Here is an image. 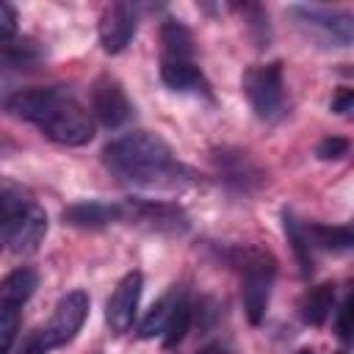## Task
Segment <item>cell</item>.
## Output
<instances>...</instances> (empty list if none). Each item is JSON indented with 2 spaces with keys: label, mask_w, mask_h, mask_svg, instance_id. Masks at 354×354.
<instances>
[{
  "label": "cell",
  "mask_w": 354,
  "mask_h": 354,
  "mask_svg": "<svg viewBox=\"0 0 354 354\" xmlns=\"http://www.w3.org/2000/svg\"><path fill=\"white\" fill-rule=\"evenodd\" d=\"M238 268H241V299L249 324H260L266 318V307L271 299L274 285V257L260 249H238Z\"/></svg>",
  "instance_id": "3"
},
{
  "label": "cell",
  "mask_w": 354,
  "mask_h": 354,
  "mask_svg": "<svg viewBox=\"0 0 354 354\" xmlns=\"http://www.w3.org/2000/svg\"><path fill=\"white\" fill-rule=\"evenodd\" d=\"M141 274L138 271H130L119 279V285L113 288L108 304H105V321L111 326V332L122 335L133 326L136 321V310H138V299H141Z\"/></svg>",
  "instance_id": "8"
},
{
  "label": "cell",
  "mask_w": 354,
  "mask_h": 354,
  "mask_svg": "<svg viewBox=\"0 0 354 354\" xmlns=\"http://www.w3.org/2000/svg\"><path fill=\"white\" fill-rule=\"evenodd\" d=\"M351 299H346L343 304H340V310H337V335L343 337V340H348V335H351Z\"/></svg>",
  "instance_id": "25"
},
{
  "label": "cell",
  "mask_w": 354,
  "mask_h": 354,
  "mask_svg": "<svg viewBox=\"0 0 354 354\" xmlns=\"http://www.w3.org/2000/svg\"><path fill=\"white\" fill-rule=\"evenodd\" d=\"M64 221L72 227H105L111 221H122V205L113 202H75L64 210Z\"/></svg>",
  "instance_id": "11"
},
{
  "label": "cell",
  "mask_w": 354,
  "mask_h": 354,
  "mask_svg": "<svg viewBox=\"0 0 354 354\" xmlns=\"http://www.w3.org/2000/svg\"><path fill=\"white\" fill-rule=\"evenodd\" d=\"M160 80L171 88V91H185V94H207V80L199 72V66H194L191 61H171L163 58L160 64Z\"/></svg>",
  "instance_id": "12"
},
{
  "label": "cell",
  "mask_w": 354,
  "mask_h": 354,
  "mask_svg": "<svg viewBox=\"0 0 354 354\" xmlns=\"http://www.w3.org/2000/svg\"><path fill=\"white\" fill-rule=\"evenodd\" d=\"M282 221H285L288 243L293 246L296 260H299V266H301V274H310V268H313V254H310V241H307L304 227L299 224V218H296L290 210H285V213H282Z\"/></svg>",
  "instance_id": "19"
},
{
  "label": "cell",
  "mask_w": 354,
  "mask_h": 354,
  "mask_svg": "<svg viewBox=\"0 0 354 354\" xmlns=\"http://www.w3.org/2000/svg\"><path fill=\"white\" fill-rule=\"evenodd\" d=\"M354 105V91L351 88H340L335 97H332V111L335 113H348Z\"/></svg>",
  "instance_id": "26"
},
{
  "label": "cell",
  "mask_w": 354,
  "mask_h": 354,
  "mask_svg": "<svg viewBox=\"0 0 354 354\" xmlns=\"http://www.w3.org/2000/svg\"><path fill=\"white\" fill-rule=\"evenodd\" d=\"M91 113L100 119V124L105 127H122L130 113H133V105L122 88V83L111 75H102L94 80L91 86Z\"/></svg>",
  "instance_id": "7"
},
{
  "label": "cell",
  "mask_w": 354,
  "mask_h": 354,
  "mask_svg": "<svg viewBox=\"0 0 354 354\" xmlns=\"http://www.w3.org/2000/svg\"><path fill=\"white\" fill-rule=\"evenodd\" d=\"M188 326H191V304H188L185 299H177V301L171 304L169 318H166V326H163V346H166V348L177 346V343L185 337Z\"/></svg>",
  "instance_id": "20"
},
{
  "label": "cell",
  "mask_w": 354,
  "mask_h": 354,
  "mask_svg": "<svg viewBox=\"0 0 354 354\" xmlns=\"http://www.w3.org/2000/svg\"><path fill=\"white\" fill-rule=\"evenodd\" d=\"M346 152H348V141L346 138H324L315 147V155L321 160H335V158H343Z\"/></svg>",
  "instance_id": "23"
},
{
  "label": "cell",
  "mask_w": 354,
  "mask_h": 354,
  "mask_svg": "<svg viewBox=\"0 0 354 354\" xmlns=\"http://www.w3.org/2000/svg\"><path fill=\"white\" fill-rule=\"evenodd\" d=\"M171 304H174V299H160L158 304H152V307H149L147 318H144V321H141V326H138V335H141L144 340H149V337H155V335H160V332H163Z\"/></svg>",
  "instance_id": "21"
},
{
  "label": "cell",
  "mask_w": 354,
  "mask_h": 354,
  "mask_svg": "<svg viewBox=\"0 0 354 354\" xmlns=\"http://www.w3.org/2000/svg\"><path fill=\"white\" fill-rule=\"evenodd\" d=\"M6 111L36 124L61 147H83L94 138L91 113L61 88H28L6 100Z\"/></svg>",
  "instance_id": "2"
},
{
  "label": "cell",
  "mask_w": 354,
  "mask_h": 354,
  "mask_svg": "<svg viewBox=\"0 0 354 354\" xmlns=\"http://www.w3.org/2000/svg\"><path fill=\"white\" fill-rule=\"evenodd\" d=\"M17 33V11L8 3H0V44L14 39Z\"/></svg>",
  "instance_id": "24"
},
{
  "label": "cell",
  "mask_w": 354,
  "mask_h": 354,
  "mask_svg": "<svg viewBox=\"0 0 354 354\" xmlns=\"http://www.w3.org/2000/svg\"><path fill=\"white\" fill-rule=\"evenodd\" d=\"M196 354H227V348H224L221 343H210V346H205V348H199Z\"/></svg>",
  "instance_id": "27"
},
{
  "label": "cell",
  "mask_w": 354,
  "mask_h": 354,
  "mask_svg": "<svg viewBox=\"0 0 354 354\" xmlns=\"http://www.w3.org/2000/svg\"><path fill=\"white\" fill-rule=\"evenodd\" d=\"M160 44H163L166 58L171 61H188L194 55V36L177 19H166L160 25Z\"/></svg>",
  "instance_id": "17"
},
{
  "label": "cell",
  "mask_w": 354,
  "mask_h": 354,
  "mask_svg": "<svg viewBox=\"0 0 354 354\" xmlns=\"http://www.w3.org/2000/svg\"><path fill=\"white\" fill-rule=\"evenodd\" d=\"M39 277L33 268H14L0 279V313H19L22 304L33 296Z\"/></svg>",
  "instance_id": "10"
},
{
  "label": "cell",
  "mask_w": 354,
  "mask_h": 354,
  "mask_svg": "<svg viewBox=\"0 0 354 354\" xmlns=\"http://www.w3.org/2000/svg\"><path fill=\"white\" fill-rule=\"evenodd\" d=\"M105 166L124 183L138 188H174L191 174L174 160L171 147L147 130L127 133L102 149Z\"/></svg>",
  "instance_id": "1"
},
{
  "label": "cell",
  "mask_w": 354,
  "mask_h": 354,
  "mask_svg": "<svg viewBox=\"0 0 354 354\" xmlns=\"http://www.w3.org/2000/svg\"><path fill=\"white\" fill-rule=\"evenodd\" d=\"M44 232H47V216H44V210L33 202V205L28 207V213L22 216V221L17 224V230H14L11 241H8V249H11L14 254H30V252L41 243Z\"/></svg>",
  "instance_id": "13"
},
{
  "label": "cell",
  "mask_w": 354,
  "mask_h": 354,
  "mask_svg": "<svg viewBox=\"0 0 354 354\" xmlns=\"http://www.w3.org/2000/svg\"><path fill=\"white\" fill-rule=\"evenodd\" d=\"M216 163H218V171L224 177V183H230L235 188L249 191L254 183L263 180L260 169L246 158V152H218Z\"/></svg>",
  "instance_id": "14"
},
{
  "label": "cell",
  "mask_w": 354,
  "mask_h": 354,
  "mask_svg": "<svg viewBox=\"0 0 354 354\" xmlns=\"http://www.w3.org/2000/svg\"><path fill=\"white\" fill-rule=\"evenodd\" d=\"M19 332V313H0V354H11Z\"/></svg>",
  "instance_id": "22"
},
{
  "label": "cell",
  "mask_w": 354,
  "mask_h": 354,
  "mask_svg": "<svg viewBox=\"0 0 354 354\" xmlns=\"http://www.w3.org/2000/svg\"><path fill=\"white\" fill-rule=\"evenodd\" d=\"M290 14L296 17L299 25H304L313 33H321L326 41L337 47L351 44L354 19L348 11H335V8H321V6H293Z\"/></svg>",
  "instance_id": "6"
},
{
  "label": "cell",
  "mask_w": 354,
  "mask_h": 354,
  "mask_svg": "<svg viewBox=\"0 0 354 354\" xmlns=\"http://www.w3.org/2000/svg\"><path fill=\"white\" fill-rule=\"evenodd\" d=\"M136 11L133 6L127 3H113L102 11L100 17V25H97V33H100V44L105 53H122L133 36H136Z\"/></svg>",
  "instance_id": "9"
},
{
  "label": "cell",
  "mask_w": 354,
  "mask_h": 354,
  "mask_svg": "<svg viewBox=\"0 0 354 354\" xmlns=\"http://www.w3.org/2000/svg\"><path fill=\"white\" fill-rule=\"evenodd\" d=\"M243 94L252 105V111L271 122L279 119L285 111V80H282V64H260L249 66L243 75Z\"/></svg>",
  "instance_id": "4"
},
{
  "label": "cell",
  "mask_w": 354,
  "mask_h": 354,
  "mask_svg": "<svg viewBox=\"0 0 354 354\" xmlns=\"http://www.w3.org/2000/svg\"><path fill=\"white\" fill-rule=\"evenodd\" d=\"M86 315H88V293H86V290H72V293H66V296L55 304V313H53V318L47 321V326L39 329V332H36L33 337H28V340H30L41 354H47L50 348H58V346L69 343V340L77 335V329L83 326Z\"/></svg>",
  "instance_id": "5"
},
{
  "label": "cell",
  "mask_w": 354,
  "mask_h": 354,
  "mask_svg": "<svg viewBox=\"0 0 354 354\" xmlns=\"http://www.w3.org/2000/svg\"><path fill=\"white\" fill-rule=\"evenodd\" d=\"M310 246L326 249V252H346L354 243V232L351 227H326V224H310L304 227Z\"/></svg>",
  "instance_id": "18"
},
{
  "label": "cell",
  "mask_w": 354,
  "mask_h": 354,
  "mask_svg": "<svg viewBox=\"0 0 354 354\" xmlns=\"http://www.w3.org/2000/svg\"><path fill=\"white\" fill-rule=\"evenodd\" d=\"M30 205H33V199H28L22 191H6V194H0V252L8 246L17 224L22 221V216L28 213Z\"/></svg>",
  "instance_id": "15"
},
{
  "label": "cell",
  "mask_w": 354,
  "mask_h": 354,
  "mask_svg": "<svg viewBox=\"0 0 354 354\" xmlns=\"http://www.w3.org/2000/svg\"><path fill=\"white\" fill-rule=\"evenodd\" d=\"M332 310H335V285L332 282L315 285L301 299V318L310 326H321L332 315Z\"/></svg>",
  "instance_id": "16"
},
{
  "label": "cell",
  "mask_w": 354,
  "mask_h": 354,
  "mask_svg": "<svg viewBox=\"0 0 354 354\" xmlns=\"http://www.w3.org/2000/svg\"><path fill=\"white\" fill-rule=\"evenodd\" d=\"M299 354H313V351H307V348H304V351H299Z\"/></svg>",
  "instance_id": "28"
}]
</instances>
